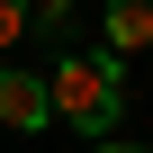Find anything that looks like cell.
Segmentation results:
<instances>
[{
    "instance_id": "cell-1",
    "label": "cell",
    "mask_w": 153,
    "mask_h": 153,
    "mask_svg": "<svg viewBox=\"0 0 153 153\" xmlns=\"http://www.w3.org/2000/svg\"><path fill=\"white\" fill-rule=\"evenodd\" d=\"M45 81H54V117H63L72 135H117V108H126L117 54H63Z\"/></svg>"
},
{
    "instance_id": "cell-2",
    "label": "cell",
    "mask_w": 153,
    "mask_h": 153,
    "mask_svg": "<svg viewBox=\"0 0 153 153\" xmlns=\"http://www.w3.org/2000/svg\"><path fill=\"white\" fill-rule=\"evenodd\" d=\"M0 126H9V135L54 126V81H36L27 63H0Z\"/></svg>"
},
{
    "instance_id": "cell-3",
    "label": "cell",
    "mask_w": 153,
    "mask_h": 153,
    "mask_svg": "<svg viewBox=\"0 0 153 153\" xmlns=\"http://www.w3.org/2000/svg\"><path fill=\"white\" fill-rule=\"evenodd\" d=\"M108 54H153V0H108Z\"/></svg>"
},
{
    "instance_id": "cell-4",
    "label": "cell",
    "mask_w": 153,
    "mask_h": 153,
    "mask_svg": "<svg viewBox=\"0 0 153 153\" xmlns=\"http://www.w3.org/2000/svg\"><path fill=\"white\" fill-rule=\"evenodd\" d=\"M27 18H36V0H0V54L27 36Z\"/></svg>"
},
{
    "instance_id": "cell-5",
    "label": "cell",
    "mask_w": 153,
    "mask_h": 153,
    "mask_svg": "<svg viewBox=\"0 0 153 153\" xmlns=\"http://www.w3.org/2000/svg\"><path fill=\"white\" fill-rule=\"evenodd\" d=\"M72 18V0H36V27H63Z\"/></svg>"
},
{
    "instance_id": "cell-6",
    "label": "cell",
    "mask_w": 153,
    "mask_h": 153,
    "mask_svg": "<svg viewBox=\"0 0 153 153\" xmlns=\"http://www.w3.org/2000/svg\"><path fill=\"white\" fill-rule=\"evenodd\" d=\"M90 153H153V144H108V135H99V144H90Z\"/></svg>"
}]
</instances>
